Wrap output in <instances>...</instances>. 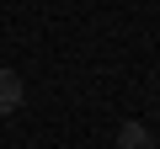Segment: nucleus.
Returning a JSON list of instances; mask_svg holds the SVG:
<instances>
[{"label":"nucleus","instance_id":"nucleus-1","mask_svg":"<svg viewBox=\"0 0 160 149\" xmlns=\"http://www.w3.org/2000/svg\"><path fill=\"white\" fill-rule=\"evenodd\" d=\"M22 96H27V80H22L16 69H0V117L16 112V107H22Z\"/></svg>","mask_w":160,"mask_h":149},{"label":"nucleus","instance_id":"nucleus-2","mask_svg":"<svg viewBox=\"0 0 160 149\" xmlns=\"http://www.w3.org/2000/svg\"><path fill=\"white\" fill-rule=\"evenodd\" d=\"M118 149H155V144H149V128H144V123H123V128H118Z\"/></svg>","mask_w":160,"mask_h":149}]
</instances>
